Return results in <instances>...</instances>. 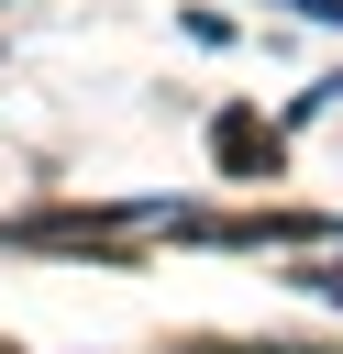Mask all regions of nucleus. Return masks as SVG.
Wrapping results in <instances>:
<instances>
[{
    "label": "nucleus",
    "mask_w": 343,
    "mask_h": 354,
    "mask_svg": "<svg viewBox=\"0 0 343 354\" xmlns=\"http://www.w3.org/2000/svg\"><path fill=\"white\" fill-rule=\"evenodd\" d=\"M210 155H221V177H277V133L254 111H221L210 122Z\"/></svg>",
    "instance_id": "1"
},
{
    "label": "nucleus",
    "mask_w": 343,
    "mask_h": 354,
    "mask_svg": "<svg viewBox=\"0 0 343 354\" xmlns=\"http://www.w3.org/2000/svg\"><path fill=\"white\" fill-rule=\"evenodd\" d=\"M288 11H310V22H343V0H288Z\"/></svg>",
    "instance_id": "2"
},
{
    "label": "nucleus",
    "mask_w": 343,
    "mask_h": 354,
    "mask_svg": "<svg viewBox=\"0 0 343 354\" xmlns=\"http://www.w3.org/2000/svg\"><path fill=\"white\" fill-rule=\"evenodd\" d=\"M321 100H343V77H332V88H321Z\"/></svg>",
    "instance_id": "3"
}]
</instances>
